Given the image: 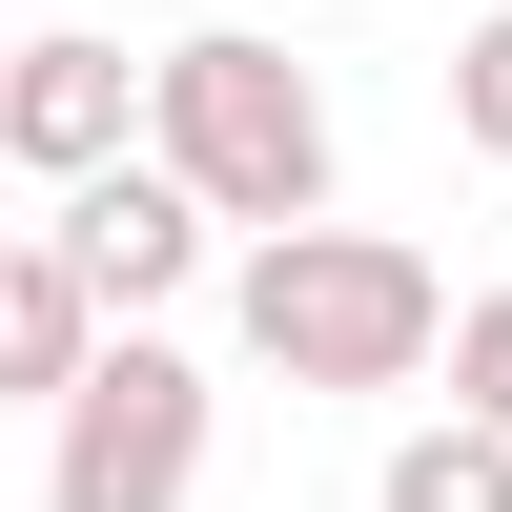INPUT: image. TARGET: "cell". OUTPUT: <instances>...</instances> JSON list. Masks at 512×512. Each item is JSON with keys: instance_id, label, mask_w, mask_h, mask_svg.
Here are the masks:
<instances>
[{"instance_id": "cell-8", "label": "cell", "mask_w": 512, "mask_h": 512, "mask_svg": "<svg viewBox=\"0 0 512 512\" xmlns=\"http://www.w3.org/2000/svg\"><path fill=\"white\" fill-rule=\"evenodd\" d=\"M451 144H472V164H512V0L451 41Z\"/></svg>"}, {"instance_id": "cell-9", "label": "cell", "mask_w": 512, "mask_h": 512, "mask_svg": "<svg viewBox=\"0 0 512 512\" xmlns=\"http://www.w3.org/2000/svg\"><path fill=\"white\" fill-rule=\"evenodd\" d=\"M431 349H451V410H492V431H512V287H472Z\"/></svg>"}, {"instance_id": "cell-6", "label": "cell", "mask_w": 512, "mask_h": 512, "mask_svg": "<svg viewBox=\"0 0 512 512\" xmlns=\"http://www.w3.org/2000/svg\"><path fill=\"white\" fill-rule=\"evenodd\" d=\"M82 349H103V287L62 267V226H21V246H0V410H41Z\"/></svg>"}, {"instance_id": "cell-2", "label": "cell", "mask_w": 512, "mask_h": 512, "mask_svg": "<svg viewBox=\"0 0 512 512\" xmlns=\"http://www.w3.org/2000/svg\"><path fill=\"white\" fill-rule=\"evenodd\" d=\"M144 164H185L205 226H308L328 205V82L246 21H185L144 62Z\"/></svg>"}, {"instance_id": "cell-7", "label": "cell", "mask_w": 512, "mask_h": 512, "mask_svg": "<svg viewBox=\"0 0 512 512\" xmlns=\"http://www.w3.org/2000/svg\"><path fill=\"white\" fill-rule=\"evenodd\" d=\"M369 512H512V431H492V410H431V431H390Z\"/></svg>"}, {"instance_id": "cell-4", "label": "cell", "mask_w": 512, "mask_h": 512, "mask_svg": "<svg viewBox=\"0 0 512 512\" xmlns=\"http://www.w3.org/2000/svg\"><path fill=\"white\" fill-rule=\"evenodd\" d=\"M205 246H226V226H205V185H185V164H144V144H123V164H82V185H62V267L103 287V328L185 308V287H205Z\"/></svg>"}, {"instance_id": "cell-5", "label": "cell", "mask_w": 512, "mask_h": 512, "mask_svg": "<svg viewBox=\"0 0 512 512\" xmlns=\"http://www.w3.org/2000/svg\"><path fill=\"white\" fill-rule=\"evenodd\" d=\"M123 144H144V62H123V41H82V21L0 41V164L82 185V164H123Z\"/></svg>"}, {"instance_id": "cell-1", "label": "cell", "mask_w": 512, "mask_h": 512, "mask_svg": "<svg viewBox=\"0 0 512 512\" xmlns=\"http://www.w3.org/2000/svg\"><path fill=\"white\" fill-rule=\"evenodd\" d=\"M226 328H246V369H287V390H410L431 328H451V287H431V246L328 226V205H308V226H246Z\"/></svg>"}, {"instance_id": "cell-3", "label": "cell", "mask_w": 512, "mask_h": 512, "mask_svg": "<svg viewBox=\"0 0 512 512\" xmlns=\"http://www.w3.org/2000/svg\"><path fill=\"white\" fill-rule=\"evenodd\" d=\"M205 431H226V390L164 328H103L41 390V512H205Z\"/></svg>"}]
</instances>
